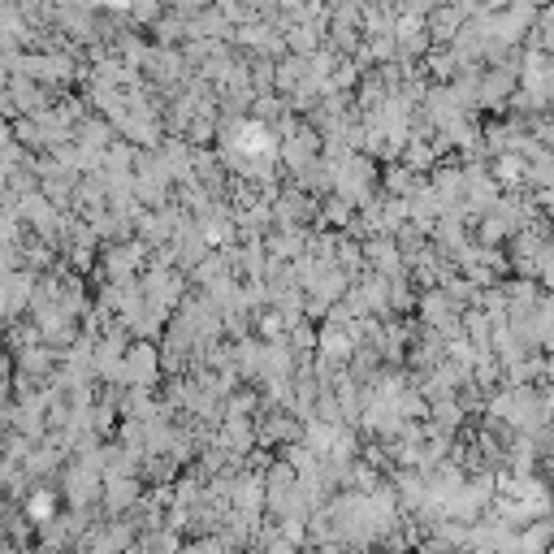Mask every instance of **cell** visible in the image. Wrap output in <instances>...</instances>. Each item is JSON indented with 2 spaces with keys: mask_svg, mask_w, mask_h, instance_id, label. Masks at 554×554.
<instances>
[{
  "mask_svg": "<svg viewBox=\"0 0 554 554\" xmlns=\"http://www.w3.org/2000/svg\"><path fill=\"white\" fill-rule=\"evenodd\" d=\"M104 9H130V0H100Z\"/></svg>",
  "mask_w": 554,
  "mask_h": 554,
  "instance_id": "6da1fadb",
  "label": "cell"
}]
</instances>
